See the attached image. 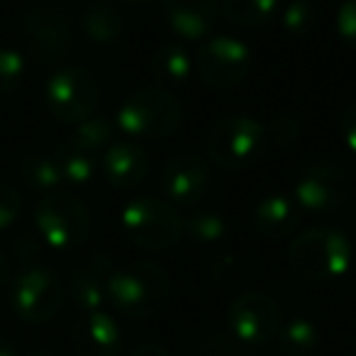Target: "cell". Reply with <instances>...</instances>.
<instances>
[{"instance_id": "1", "label": "cell", "mask_w": 356, "mask_h": 356, "mask_svg": "<svg viewBox=\"0 0 356 356\" xmlns=\"http://www.w3.org/2000/svg\"><path fill=\"white\" fill-rule=\"evenodd\" d=\"M171 296L166 268L154 261H129L115 268L108 281V302L132 320L156 315Z\"/></svg>"}, {"instance_id": "2", "label": "cell", "mask_w": 356, "mask_h": 356, "mask_svg": "<svg viewBox=\"0 0 356 356\" xmlns=\"http://www.w3.org/2000/svg\"><path fill=\"white\" fill-rule=\"evenodd\" d=\"M354 249L346 234L337 227H310L296 234L288 247L291 268L310 283L341 278L351 266Z\"/></svg>"}, {"instance_id": "3", "label": "cell", "mask_w": 356, "mask_h": 356, "mask_svg": "<svg viewBox=\"0 0 356 356\" xmlns=\"http://www.w3.org/2000/svg\"><path fill=\"white\" fill-rule=\"evenodd\" d=\"M181 122H184V108L176 95H171L161 86L137 88L129 93L115 118L118 129H122L127 137L149 139V142L171 137L181 127Z\"/></svg>"}, {"instance_id": "4", "label": "cell", "mask_w": 356, "mask_h": 356, "mask_svg": "<svg viewBox=\"0 0 356 356\" xmlns=\"http://www.w3.org/2000/svg\"><path fill=\"white\" fill-rule=\"evenodd\" d=\"M124 237L139 249L147 252H163L178 244L184 237V220L168 200L142 195L129 200L122 208Z\"/></svg>"}, {"instance_id": "5", "label": "cell", "mask_w": 356, "mask_h": 356, "mask_svg": "<svg viewBox=\"0 0 356 356\" xmlns=\"http://www.w3.org/2000/svg\"><path fill=\"white\" fill-rule=\"evenodd\" d=\"M35 227L44 247L54 252H71L88 239L90 232V213L81 198L74 193L42 195L35 208Z\"/></svg>"}, {"instance_id": "6", "label": "cell", "mask_w": 356, "mask_h": 356, "mask_svg": "<svg viewBox=\"0 0 356 356\" xmlns=\"http://www.w3.org/2000/svg\"><path fill=\"white\" fill-rule=\"evenodd\" d=\"M266 147V127L252 115H229L215 122L208 137V154L225 171H242L261 156Z\"/></svg>"}, {"instance_id": "7", "label": "cell", "mask_w": 356, "mask_h": 356, "mask_svg": "<svg viewBox=\"0 0 356 356\" xmlns=\"http://www.w3.org/2000/svg\"><path fill=\"white\" fill-rule=\"evenodd\" d=\"M64 286L49 266L30 264L10 281V307L27 325H42L59 315L64 305Z\"/></svg>"}, {"instance_id": "8", "label": "cell", "mask_w": 356, "mask_h": 356, "mask_svg": "<svg viewBox=\"0 0 356 356\" xmlns=\"http://www.w3.org/2000/svg\"><path fill=\"white\" fill-rule=\"evenodd\" d=\"M49 113L64 124H81L100 105V83L83 66L59 69L44 88Z\"/></svg>"}, {"instance_id": "9", "label": "cell", "mask_w": 356, "mask_h": 356, "mask_svg": "<svg viewBox=\"0 0 356 356\" xmlns=\"http://www.w3.org/2000/svg\"><path fill=\"white\" fill-rule=\"evenodd\" d=\"M351 195V181L344 166L334 161H317L307 166L293 188V200L300 213L330 218L339 213Z\"/></svg>"}, {"instance_id": "10", "label": "cell", "mask_w": 356, "mask_h": 356, "mask_svg": "<svg viewBox=\"0 0 356 356\" xmlns=\"http://www.w3.org/2000/svg\"><path fill=\"white\" fill-rule=\"evenodd\" d=\"M30 49L40 64H56L74 49L69 10L56 0H35L25 13Z\"/></svg>"}, {"instance_id": "11", "label": "cell", "mask_w": 356, "mask_h": 356, "mask_svg": "<svg viewBox=\"0 0 356 356\" xmlns=\"http://www.w3.org/2000/svg\"><path fill=\"white\" fill-rule=\"evenodd\" d=\"M193 71L210 88H234L252 71V51L232 35L208 37L195 54Z\"/></svg>"}, {"instance_id": "12", "label": "cell", "mask_w": 356, "mask_h": 356, "mask_svg": "<svg viewBox=\"0 0 356 356\" xmlns=\"http://www.w3.org/2000/svg\"><path fill=\"white\" fill-rule=\"evenodd\" d=\"M227 325L232 330L234 339L242 344L259 346L276 339L281 330V307L268 293L247 291L229 302Z\"/></svg>"}, {"instance_id": "13", "label": "cell", "mask_w": 356, "mask_h": 356, "mask_svg": "<svg viewBox=\"0 0 356 356\" xmlns=\"http://www.w3.org/2000/svg\"><path fill=\"white\" fill-rule=\"evenodd\" d=\"M159 184H161V191L168 203L193 208L208 193L210 168L203 156L193 152H181L166 161Z\"/></svg>"}, {"instance_id": "14", "label": "cell", "mask_w": 356, "mask_h": 356, "mask_svg": "<svg viewBox=\"0 0 356 356\" xmlns=\"http://www.w3.org/2000/svg\"><path fill=\"white\" fill-rule=\"evenodd\" d=\"M71 346L79 356H118L122 351V332L108 312H83L71 327Z\"/></svg>"}, {"instance_id": "15", "label": "cell", "mask_w": 356, "mask_h": 356, "mask_svg": "<svg viewBox=\"0 0 356 356\" xmlns=\"http://www.w3.org/2000/svg\"><path fill=\"white\" fill-rule=\"evenodd\" d=\"M113 271V257L108 252H98L86 259L69 281L71 302L83 312L100 310L108 302V281Z\"/></svg>"}, {"instance_id": "16", "label": "cell", "mask_w": 356, "mask_h": 356, "mask_svg": "<svg viewBox=\"0 0 356 356\" xmlns=\"http://www.w3.org/2000/svg\"><path fill=\"white\" fill-rule=\"evenodd\" d=\"M218 0H163V20L181 40H203L218 22Z\"/></svg>"}, {"instance_id": "17", "label": "cell", "mask_w": 356, "mask_h": 356, "mask_svg": "<svg viewBox=\"0 0 356 356\" xmlns=\"http://www.w3.org/2000/svg\"><path fill=\"white\" fill-rule=\"evenodd\" d=\"M149 173V156L139 144L118 142L103 154V176L113 188L132 191Z\"/></svg>"}, {"instance_id": "18", "label": "cell", "mask_w": 356, "mask_h": 356, "mask_svg": "<svg viewBox=\"0 0 356 356\" xmlns=\"http://www.w3.org/2000/svg\"><path fill=\"white\" fill-rule=\"evenodd\" d=\"M300 208L296 200L281 193H271L264 200H259L257 210H254V227L268 242H281L288 239L300 225Z\"/></svg>"}, {"instance_id": "19", "label": "cell", "mask_w": 356, "mask_h": 356, "mask_svg": "<svg viewBox=\"0 0 356 356\" xmlns=\"http://www.w3.org/2000/svg\"><path fill=\"white\" fill-rule=\"evenodd\" d=\"M81 30L95 44H113L122 37L124 20L120 10L108 0H93L81 15Z\"/></svg>"}, {"instance_id": "20", "label": "cell", "mask_w": 356, "mask_h": 356, "mask_svg": "<svg viewBox=\"0 0 356 356\" xmlns=\"http://www.w3.org/2000/svg\"><path fill=\"white\" fill-rule=\"evenodd\" d=\"M20 176L27 188L40 195L56 193L66 184L64 176H61L59 161H56V154H44V152L30 154V156L22 159Z\"/></svg>"}, {"instance_id": "21", "label": "cell", "mask_w": 356, "mask_h": 356, "mask_svg": "<svg viewBox=\"0 0 356 356\" xmlns=\"http://www.w3.org/2000/svg\"><path fill=\"white\" fill-rule=\"evenodd\" d=\"M193 71V59L181 44H163L154 51L152 56V76L156 83L166 86H181L188 81Z\"/></svg>"}, {"instance_id": "22", "label": "cell", "mask_w": 356, "mask_h": 356, "mask_svg": "<svg viewBox=\"0 0 356 356\" xmlns=\"http://www.w3.org/2000/svg\"><path fill=\"white\" fill-rule=\"evenodd\" d=\"M320 327L307 317H293L278 330V344L286 356H312L320 349Z\"/></svg>"}, {"instance_id": "23", "label": "cell", "mask_w": 356, "mask_h": 356, "mask_svg": "<svg viewBox=\"0 0 356 356\" xmlns=\"http://www.w3.org/2000/svg\"><path fill=\"white\" fill-rule=\"evenodd\" d=\"M281 13V0H222V15L239 27L268 25Z\"/></svg>"}, {"instance_id": "24", "label": "cell", "mask_w": 356, "mask_h": 356, "mask_svg": "<svg viewBox=\"0 0 356 356\" xmlns=\"http://www.w3.org/2000/svg\"><path fill=\"white\" fill-rule=\"evenodd\" d=\"M56 161H59L61 176L66 184L83 186L95 176V166H98V156L90 152H86L83 147H79L71 139H64L56 149Z\"/></svg>"}, {"instance_id": "25", "label": "cell", "mask_w": 356, "mask_h": 356, "mask_svg": "<svg viewBox=\"0 0 356 356\" xmlns=\"http://www.w3.org/2000/svg\"><path fill=\"white\" fill-rule=\"evenodd\" d=\"M184 220V234L191 242L198 244H215L227 237V220L213 208L191 210Z\"/></svg>"}, {"instance_id": "26", "label": "cell", "mask_w": 356, "mask_h": 356, "mask_svg": "<svg viewBox=\"0 0 356 356\" xmlns=\"http://www.w3.org/2000/svg\"><path fill=\"white\" fill-rule=\"evenodd\" d=\"M115 129H118V124H115L108 115H90L88 120L76 124L74 134H71L69 139L79 144V147H83L86 152L98 156L100 152H105V149L113 144Z\"/></svg>"}, {"instance_id": "27", "label": "cell", "mask_w": 356, "mask_h": 356, "mask_svg": "<svg viewBox=\"0 0 356 356\" xmlns=\"http://www.w3.org/2000/svg\"><path fill=\"white\" fill-rule=\"evenodd\" d=\"M281 25L288 37L302 40L320 25V8L315 0H291L281 10Z\"/></svg>"}, {"instance_id": "28", "label": "cell", "mask_w": 356, "mask_h": 356, "mask_svg": "<svg viewBox=\"0 0 356 356\" xmlns=\"http://www.w3.org/2000/svg\"><path fill=\"white\" fill-rule=\"evenodd\" d=\"M25 79V56L17 49H0V95H13Z\"/></svg>"}, {"instance_id": "29", "label": "cell", "mask_w": 356, "mask_h": 356, "mask_svg": "<svg viewBox=\"0 0 356 356\" xmlns=\"http://www.w3.org/2000/svg\"><path fill=\"white\" fill-rule=\"evenodd\" d=\"M264 127H266V142L276 144V147H291L293 142H298L302 129L293 115H278Z\"/></svg>"}, {"instance_id": "30", "label": "cell", "mask_w": 356, "mask_h": 356, "mask_svg": "<svg viewBox=\"0 0 356 356\" xmlns=\"http://www.w3.org/2000/svg\"><path fill=\"white\" fill-rule=\"evenodd\" d=\"M22 210V198L10 184L0 181V232H6L8 227L15 225Z\"/></svg>"}, {"instance_id": "31", "label": "cell", "mask_w": 356, "mask_h": 356, "mask_svg": "<svg viewBox=\"0 0 356 356\" xmlns=\"http://www.w3.org/2000/svg\"><path fill=\"white\" fill-rule=\"evenodd\" d=\"M334 25L341 42H346V44L356 49V0H341Z\"/></svg>"}, {"instance_id": "32", "label": "cell", "mask_w": 356, "mask_h": 356, "mask_svg": "<svg viewBox=\"0 0 356 356\" xmlns=\"http://www.w3.org/2000/svg\"><path fill=\"white\" fill-rule=\"evenodd\" d=\"M42 247L44 242L40 239V234H32V232H25L13 242V249H15V257L22 261V266H30V264H37L42 254Z\"/></svg>"}, {"instance_id": "33", "label": "cell", "mask_w": 356, "mask_h": 356, "mask_svg": "<svg viewBox=\"0 0 356 356\" xmlns=\"http://www.w3.org/2000/svg\"><path fill=\"white\" fill-rule=\"evenodd\" d=\"M339 134H341V139H344L346 149L356 154V103H351L349 108L344 110V115H341Z\"/></svg>"}, {"instance_id": "34", "label": "cell", "mask_w": 356, "mask_h": 356, "mask_svg": "<svg viewBox=\"0 0 356 356\" xmlns=\"http://www.w3.org/2000/svg\"><path fill=\"white\" fill-rule=\"evenodd\" d=\"M129 356H171V354H168L166 346L154 344V341H149V344H139L137 349H134Z\"/></svg>"}, {"instance_id": "35", "label": "cell", "mask_w": 356, "mask_h": 356, "mask_svg": "<svg viewBox=\"0 0 356 356\" xmlns=\"http://www.w3.org/2000/svg\"><path fill=\"white\" fill-rule=\"evenodd\" d=\"M10 283V261L3 252H0V288H6Z\"/></svg>"}, {"instance_id": "36", "label": "cell", "mask_w": 356, "mask_h": 356, "mask_svg": "<svg viewBox=\"0 0 356 356\" xmlns=\"http://www.w3.org/2000/svg\"><path fill=\"white\" fill-rule=\"evenodd\" d=\"M0 356H17V349L13 346L10 339H6V337H0Z\"/></svg>"}, {"instance_id": "37", "label": "cell", "mask_w": 356, "mask_h": 356, "mask_svg": "<svg viewBox=\"0 0 356 356\" xmlns=\"http://www.w3.org/2000/svg\"><path fill=\"white\" fill-rule=\"evenodd\" d=\"M30 356H59V354H54V351H44V349H42V351H32Z\"/></svg>"}, {"instance_id": "38", "label": "cell", "mask_w": 356, "mask_h": 356, "mask_svg": "<svg viewBox=\"0 0 356 356\" xmlns=\"http://www.w3.org/2000/svg\"><path fill=\"white\" fill-rule=\"evenodd\" d=\"M124 3H134V6H142V3H152V0H124Z\"/></svg>"}]
</instances>
